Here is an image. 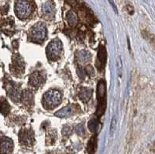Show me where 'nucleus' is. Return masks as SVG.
<instances>
[{"instance_id": "3", "label": "nucleus", "mask_w": 155, "mask_h": 154, "mask_svg": "<svg viewBox=\"0 0 155 154\" xmlns=\"http://www.w3.org/2000/svg\"><path fill=\"white\" fill-rule=\"evenodd\" d=\"M61 102V95L57 90H49L44 95V102L49 108H54Z\"/></svg>"}, {"instance_id": "5", "label": "nucleus", "mask_w": 155, "mask_h": 154, "mask_svg": "<svg viewBox=\"0 0 155 154\" xmlns=\"http://www.w3.org/2000/svg\"><path fill=\"white\" fill-rule=\"evenodd\" d=\"M47 36L46 26L42 23H38L33 27L32 37L33 39L37 41H43Z\"/></svg>"}, {"instance_id": "16", "label": "nucleus", "mask_w": 155, "mask_h": 154, "mask_svg": "<svg viewBox=\"0 0 155 154\" xmlns=\"http://www.w3.org/2000/svg\"><path fill=\"white\" fill-rule=\"evenodd\" d=\"M79 57L81 61H82L83 62H86L91 59V54L88 51H83L79 54Z\"/></svg>"}, {"instance_id": "8", "label": "nucleus", "mask_w": 155, "mask_h": 154, "mask_svg": "<svg viewBox=\"0 0 155 154\" xmlns=\"http://www.w3.org/2000/svg\"><path fill=\"white\" fill-rule=\"evenodd\" d=\"M106 58H107V54H106V48L102 45H100L99 46L98 57H97L96 61V67L99 70H102L105 67L106 63Z\"/></svg>"}, {"instance_id": "13", "label": "nucleus", "mask_w": 155, "mask_h": 154, "mask_svg": "<svg viewBox=\"0 0 155 154\" xmlns=\"http://www.w3.org/2000/svg\"><path fill=\"white\" fill-rule=\"evenodd\" d=\"M71 112H72V109L69 106L64 107V108H62L61 109H60L59 111L55 113V116L59 118H64L68 117V116H70L71 115Z\"/></svg>"}, {"instance_id": "14", "label": "nucleus", "mask_w": 155, "mask_h": 154, "mask_svg": "<svg viewBox=\"0 0 155 154\" xmlns=\"http://www.w3.org/2000/svg\"><path fill=\"white\" fill-rule=\"evenodd\" d=\"M99 120H98L96 118H92V119H91L89 121H88V129L91 132H92V133H95V132L98 130V129H99Z\"/></svg>"}, {"instance_id": "12", "label": "nucleus", "mask_w": 155, "mask_h": 154, "mask_svg": "<svg viewBox=\"0 0 155 154\" xmlns=\"http://www.w3.org/2000/svg\"><path fill=\"white\" fill-rule=\"evenodd\" d=\"M97 148V136H93L92 138L90 139L89 142L88 143V154H95V150Z\"/></svg>"}, {"instance_id": "19", "label": "nucleus", "mask_w": 155, "mask_h": 154, "mask_svg": "<svg viewBox=\"0 0 155 154\" xmlns=\"http://www.w3.org/2000/svg\"><path fill=\"white\" fill-rule=\"evenodd\" d=\"M85 70H86V71L88 72V74L89 75H93L94 74V68L92 67V66H91V65H88V66L86 67Z\"/></svg>"}, {"instance_id": "15", "label": "nucleus", "mask_w": 155, "mask_h": 154, "mask_svg": "<svg viewBox=\"0 0 155 154\" xmlns=\"http://www.w3.org/2000/svg\"><path fill=\"white\" fill-rule=\"evenodd\" d=\"M67 19L69 25H71V26H75L76 23H77L78 22L77 14H76L74 12H73V11H70V12H68Z\"/></svg>"}, {"instance_id": "7", "label": "nucleus", "mask_w": 155, "mask_h": 154, "mask_svg": "<svg viewBox=\"0 0 155 154\" xmlns=\"http://www.w3.org/2000/svg\"><path fill=\"white\" fill-rule=\"evenodd\" d=\"M13 149V143L8 137L0 139V154H10Z\"/></svg>"}, {"instance_id": "6", "label": "nucleus", "mask_w": 155, "mask_h": 154, "mask_svg": "<svg viewBox=\"0 0 155 154\" xmlns=\"http://www.w3.org/2000/svg\"><path fill=\"white\" fill-rule=\"evenodd\" d=\"M34 133L30 129H23L19 133V142L26 146H31L34 144Z\"/></svg>"}, {"instance_id": "9", "label": "nucleus", "mask_w": 155, "mask_h": 154, "mask_svg": "<svg viewBox=\"0 0 155 154\" xmlns=\"http://www.w3.org/2000/svg\"><path fill=\"white\" fill-rule=\"evenodd\" d=\"M43 82V77L41 74V73L39 72H34V74H32L31 76L30 77V85L33 88H38L39 86L41 85Z\"/></svg>"}, {"instance_id": "10", "label": "nucleus", "mask_w": 155, "mask_h": 154, "mask_svg": "<svg viewBox=\"0 0 155 154\" xmlns=\"http://www.w3.org/2000/svg\"><path fill=\"white\" fill-rule=\"evenodd\" d=\"M92 91L88 88H81L79 91V97L83 102H87L92 98Z\"/></svg>"}, {"instance_id": "11", "label": "nucleus", "mask_w": 155, "mask_h": 154, "mask_svg": "<svg viewBox=\"0 0 155 154\" xmlns=\"http://www.w3.org/2000/svg\"><path fill=\"white\" fill-rule=\"evenodd\" d=\"M43 12L48 16H53L55 13L54 5L52 2H48L43 5Z\"/></svg>"}, {"instance_id": "20", "label": "nucleus", "mask_w": 155, "mask_h": 154, "mask_svg": "<svg viewBox=\"0 0 155 154\" xmlns=\"http://www.w3.org/2000/svg\"><path fill=\"white\" fill-rule=\"evenodd\" d=\"M62 133H63V135L68 136L69 134H71V128L70 127H64Z\"/></svg>"}, {"instance_id": "21", "label": "nucleus", "mask_w": 155, "mask_h": 154, "mask_svg": "<svg viewBox=\"0 0 155 154\" xmlns=\"http://www.w3.org/2000/svg\"><path fill=\"white\" fill-rule=\"evenodd\" d=\"M109 2H110V3H111L112 6H113V7L114 8V10H115V12H117V9H116V5H115L114 2H113V1H112V0H109Z\"/></svg>"}, {"instance_id": "4", "label": "nucleus", "mask_w": 155, "mask_h": 154, "mask_svg": "<svg viewBox=\"0 0 155 154\" xmlns=\"http://www.w3.org/2000/svg\"><path fill=\"white\" fill-rule=\"evenodd\" d=\"M62 51V44L56 39L49 43L47 47V55L51 60H56L59 57Z\"/></svg>"}, {"instance_id": "17", "label": "nucleus", "mask_w": 155, "mask_h": 154, "mask_svg": "<svg viewBox=\"0 0 155 154\" xmlns=\"http://www.w3.org/2000/svg\"><path fill=\"white\" fill-rule=\"evenodd\" d=\"M9 106L7 102H5L3 103H0V112L2 113H3L4 115H6L9 112Z\"/></svg>"}, {"instance_id": "1", "label": "nucleus", "mask_w": 155, "mask_h": 154, "mask_svg": "<svg viewBox=\"0 0 155 154\" xmlns=\"http://www.w3.org/2000/svg\"><path fill=\"white\" fill-rule=\"evenodd\" d=\"M97 96L99 100L96 115L99 117L104 114L106 108V86L104 81H100L97 88Z\"/></svg>"}, {"instance_id": "18", "label": "nucleus", "mask_w": 155, "mask_h": 154, "mask_svg": "<svg viewBox=\"0 0 155 154\" xmlns=\"http://www.w3.org/2000/svg\"><path fill=\"white\" fill-rule=\"evenodd\" d=\"M75 131L77 133L78 135L79 136H83L84 133H85V131H84V129H83V126L81 125H78L75 127Z\"/></svg>"}, {"instance_id": "2", "label": "nucleus", "mask_w": 155, "mask_h": 154, "mask_svg": "<svg viewBox=\"0 0 155 154\" xmlns=\"http://www.w3.org/2000/svg\"><path fill=\"white\" fill-rule=\"evenodd\" d=\"M33 6L27 0H17L15 6V12L19 19H27L31 15Z\"/></svg>"}]
</instances>
